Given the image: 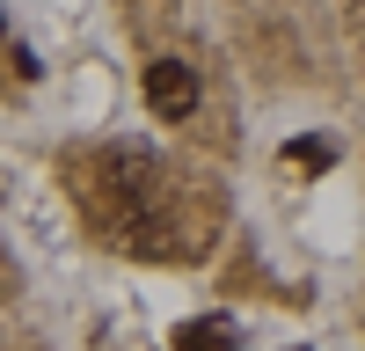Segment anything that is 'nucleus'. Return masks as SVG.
<instances>
[{"instance_id":"obj_1","label":"nucleus","mask_w":365,"mask_h":351,"mask_svg":"<svg viewBox=\"0 0 365 351\" xmlns=\"http://www.w3.org/2000/svg\"><path fill=\"white\" fill-rule=\"evenodd\" d=\"M139 88H146V110H154V117H168V125L197 110V73L182 66V58H154V66L139 73Z\"/></svg>"},{"instance_id":"obj_2","label":"nucleus","mask_w":365,"mask_h":351,"mask_svg":"<svg viewBox=\"0 0 365 351\" xmlns=\"http://www.w3.org/2000/svg\"><path fill=\"white\" fill-rule=\"evenodd\" d=\"M175 344H182V351H241L227 322H182V330H175Z\"/></svg>"},{"instance_id":"obj_3","label":"nucleus","mask_w":365,"mask_h":351,"mask_svg":"<svg viewBox=\"0 0 365 351\" xmlns=\"http://www.w3.org/2000/svg\"><path fill=\"white\" fill-rule=\"evenodd\" d=\"M285 161H292V168H336V139L299 132V139H285Z\"/></svg>"}]
</instances>
